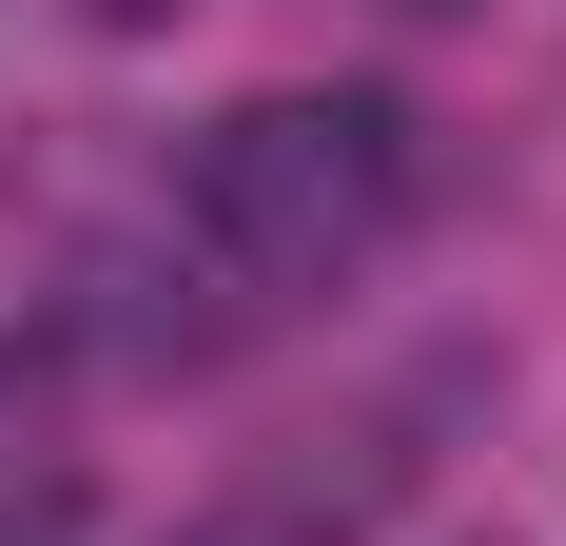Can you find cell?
<instances>
[{
  "instance_id": "3957f363",
  "label": "cell",
  "mask_w": 566,
  "mask_h": 546,
  "mask_svg": "<svg viewBox=\"0 0 566 546\" xmlns=\"http://www.w3.org/2000/svg\"><path fill=\"white\" fill-rule=\"evenodd\" d=\"M0 546H98V507H78V489L40 469V489H0Z\"/></svg>"
},
{
  "instance_id": "6da1fadb",
  "label": "cell",
  "mask_w": 566,
  "mask_h": 546,
  "mask_svg": "<svg viewBox=\"0 0 566 546\" xmlns=\"http://www.w3.org/2000/svg\"><path fill=\"white\" fill-rule=\"evenodd\" d=\"M410 196H430V137H410L391 98H234L216 137L137 196V234H98L59 351H98V371H196L234 332L352 293V273L410 234Z\"/></svg>"
},
{
  "instance_id": "7a4b0ae2",
  "label": "cell",
  "mask_w": 566,
  "mask_h": 546,
  "mask_svg": "<svg viewBox=\"0 0 566 546\" xmlns=\"http://www.w3.org/2000/svg\"><path fill=\"white\" fill-rule=\"evenodd\" d=\"M469 410V371H410V390H371L352 430H313V449H274V469H234L196 527H157V546H371L410 507V469H430V430Z\"/></svg>"
}]
</instances>
